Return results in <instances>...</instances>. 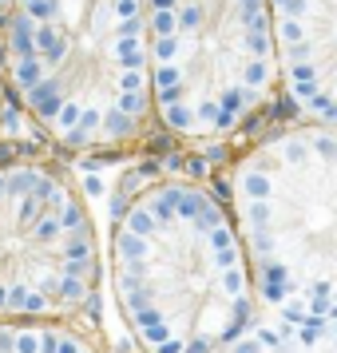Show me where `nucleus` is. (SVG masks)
<instances>
[{"instance_id":"1","label":"nucleus","mask_w":337,"mask_h":353,"mask_svg":"<svg viewBox=\"0 0 337 353\" xmlns=\"http://www.w3.org/2000/svg\"><path fill=\"white\" fill-rule=\"evenodd\" d=\"M112 290L147 353L230 350L258 302L234 214L187 179L147 187L119 214Z\"/></svg>"},{"instance_id":"2","label":"nucleus","mask_w":337,"mask_h":353,"mask_svg":"<svg viewBox=\"0 0 337 353\" xmlns=\"http://www.w3.org/2000/svg\"><path fill=\"white\" fill-rule=\"evenodd\" d=\"M0 36L8 88L52 143L96 151L147 128V0H12Z\"/></svg>"},{"instance_id":"3","label":"nucleus","mask_w":337,"mask_h":353,"mask_svg":"<svg viewBox=\"0 0 337 353\" xmlns=\"http://www.w3.org/2000/svg\"><path fill=\"white\" fill-rule=\"evenodd\" d=\"M230 214L262 305L294 325L337 318V128L309 123L250 147Z\"/></svg>"},{"instance_id":"4","label":"nucleus","mask_w":337,"mask_h":353,"mask_svg":"<svg viewBox=\"0 0 337 353\" xmlns=\"http://www.w3.org/2000/svg\"><path fill=\"white\" fill-rule=\"evenodd\" d=\"M151 99L178 139H226L278 92L270 0H147Z\"/></svg>"},{"instance_id":"5","label":"nucleus","mask_w":337,"mask_h":353,"mask_svg":"<svg viewBox=\"0 0 337 353\" xmlns=\"http://www.w3.org/2000/svg\"><path fill=\"white\" fill-rule=\"evenodd\" d=\"M96 290L99 242L76 187L48 163H0V321H68Z\"/></svg>"},{"instance_id":"6","label":"nucleus","mask_w":337,"mask_h":353,"mask_svg":"<svg viewBox=\"0 0 337 353\" xmlns=\"http://www.w3.org/2000/svg\"><path fill=\"white\" fill-rule=\"evenodd\" d=\"M270 20L286 99L337 128V0H270Z\"/></svg>"},{"instance_id":"7","label":"nucleus","mask_w":337,"mask_h":353,"mask_svg":"<svg viewBox=\"0 0 337 353\" xmlns=\"http://www.w3.org/2000/svg\"><path fill=\"white\" fill-rule=\"evenodd\" d=\"M0 353H99L68 321H0Z\"/></svg>"},{"instance_id":"8","label":"nucleus","mask_w":337,"mask_h":353,"mask_svg":"<svg viewBox=\"0 0 337 353\" xmlns=\"http://www.w3.org/2000/svg\"><path fill=\"white\" fill-rule=\"evenodd\" d=\"M4 128H8V92L0 83V139H4Z\"/></svg>"},{"instance_id":"9","label":"nucleus","mask_w":337,"mask_h":353,"mask_svg":"<svg viewBox=\"0 0 337 353\" xmlns=\"http://www.w3.org/2000/svg\"><path fill=\"white\" fill-rule=\"evenodd\" d=\"M8 8H12V0H0V28H4V20H8Z\"/></svg>"}]
</instances>
